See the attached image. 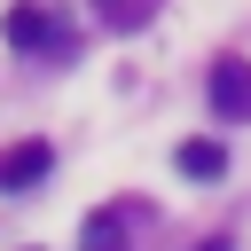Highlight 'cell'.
I'll return each mask as SVG.
<instances>
[{"label": "cell", "instance_id": "6da1fadb", "mask_svg": "<svg viewBox=\"0 0 251 251\" xmlns=\"http://www.w3.org/2000/svg\"><path fill=\"white\" fill-rule=\"evenodd\" d=\"M212 118L220 126H251V63L243 55H220L212 63Z\"/></svg>", "mask_w": 251, "mask_h": 251}, {"label": "cell", "instance_id": "7a4b0ae2", "mask_svg": "<svg viewBox=\"0 0 251 251\" xmlns=\"http://www.w3.org/2000/svg\"><path fill=\"white\" fill-rule=\"evenodd\" d=\"M47 165H55V149H47V141H16V149H0V188H8V196H24L31 180H47Z\"/></svg>", "mask_w": 251, "mask_h": 251}, {"label": "cell", "instance_id": "3957f363", "mask_svg": "<svg viewBox=\"0 0 251 251\" xmlns=\"http://www.w3.org/2000/svg\"><path fill=\"white\" fill-rule=\"evenodd\" d=\"M8 39L31 55V47H63V24L39 8V0H24V8H8Z\"/></svg>", "mask_w": 251, "mask_h": 251}, {"label": "cell", "instance_id": "277c9868", "mask_svg": "<svg viewBox=\"0 0 251 251\" xmlns=\"http://www.w3.org/2000/svg\"><path fill=\"white\" fill-rule=\"evenodd\" d=\"M173 165H180L188 180H220V173H227V149H220V141H180Z\"/></svg>", "mask_w": 251, "mask_h": 251}, {"label": "cell", "instance_id": "5b68a950", "mask_svg": "<svg viewBox=\"0 0 251 251\" xmlns=\"http://www.w3.org/2000/svg\"><path fill=\"white\" fill-rule=\"evenodd\" d=\"M78 251H126V212H94L78 227Z\"/></svg>", "mask_w": 251, "mask_h": 251}, {"label": "cell", "instance_id": "8992f818", "mask_svg": "<svg viewBox=\"0 0 251 251\" xmlns=\"http://www.w3.org/2000/svg\"><path fill=\"white\" fill-rule=\"evenodd\" d=\"M102 8H110V24H141L149 16V0H102Z\"/></svg>", "mask_w": 251, "mask_h": 251}, {"label": "cell", "instance_id": "52a82bcc", "mask_svg": "<svg viewBox=\"0 0 251 251\" xmlns=\"http://www.w3.org/2000/svg\"><path fill=\"white\" fill-rule=\"evenodd\" d=\"M196 251H227V235H212V243H196Z\"/></svg>", "mask_w": 251, "mask_h": 251}]
</instances>
